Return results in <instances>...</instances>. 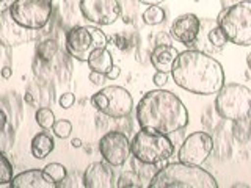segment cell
<instances>
[{"label":"cell","instance_id":"cell-8","mask_svg":"<svg viewBox=\"0 0 251 188\" xmlns=\"http://www.w3.org/2000/svg\"><path fill=\"white\" fill-rule=\"evenodd\" d=\"M91 104L98 112L113 119L129 116L133 110V99L130 93L118 85L104 86L98 93H94L91 96Z\"/></svg>","mask_w":251,"mask_h":188},{"label":"cell","instance_id":"cell-6","mask_svg":"<svg viewBox=\"0 0 251 188\" xmlns=\"http://www.w3.org/2000/svg\"><path fill=\"white\" fill-rule=\"evenodd\" d=\"M215 112L227 121L248 119L251 113V90L240 83H225L215 97Z\"/></svg>","mask_w":251,"mask_h":188},{"label":"cell","instance_id":"cell-22","mask_svg":"<svg viewBox=\"0 0 251 188\" xmlns=\"http://www.w3.org/2000/svg\"><path fill=\"white\" fill-rule=\"evenodd\" d=\"M115 187L116 188H141L143 184H141V177L138 176L137 171H126L118 177Z\"/></svg>","mask_w":251,"mask_h":188},{"label":"cell","instance_id":"cell-29","mask_svg":"<svg viewBox=\"0 0 251 188\" xmlns=\"http://www.w3.org/2000/svg\"><path fill=\"white\" fill-rule=\"evenodd\" d=\"M88 78H90V82H91L93 85L100 86V85H104L107 75H105V74H100V72H96V70H91L90 75H88Z\"/></svg>","mask_w":251,"mask_h":188},{"label":"cell","instance_id":"cell-32","mask_svg":"<svg viewBox=\"0 0 251 188\" xmlns=\"http://www.w3.org/2000/svg\"><path fill=\"white\" fill-rule=\"evenodd\" d=\"M8 127V116L3 112V108H0V132Z\"/></svg>","mask_w":251,"mask_h":188},{"label":"cell","instance_id":"cell-25","mask_svg":"<svg viewBox=\"0 0 251 188\" xmlns=\"http://www.w3.org/2000/svg\"><path fill=\"white\" fill-rule=\"evenodd\" d=\"M165 16L167 14H165L162 6L151 5L143 13V22L146 24V25H159V24H162L165 21Z\"/></svg>","mask_w":251,"mask_h":188},{"label":"cell","instance_id":"cell-27","mask_svg":"<svg viewBox=\"0 0 251 188\" xmlns=\"http://www.w3.org/2000/svg\"><path fill=\"white\" fill-rule=\"evenodd\" d=\"M52 132L55 137H58L61 140H65L71 135V132H73V124H71L68 119H60V121H55L53 127H52Z\"/></svg>","mask_w":251,"mask_h":188},{"label":"cell","instance_id":"cell-13","mask_svg":"<svg viewBox=\"0 0 251 188\" xmlns=\"http://www.w3.org/2000/svg\"><path fill=\"white\" fill-rule=\"evenodd\" d=\"M36 31L28 30L18 24L8 8L0 13V46L3 47H18L30 43L35 39Z\"/></svg>","mask_w":251,"mask_h":188},{"label":"cell","instance_id":"cell-21","mask_svg":"<svg viewBox=\"0 0 251 188\" xmlns=\"http://www.w3.org/2000/svg\"><path fill=\"white\" fill-rule=\"evenodd\" d=\"M58 53V43L55 39H44L36 46V57L47 63Z\"/></svg>","mask_w":251,"mask_h":188},{"label":"cell","instance_id":"cell-10","mask_svg":"<svg viewBox=\"0 0 251 188\" xmlns=\"http://www.w3.org/2000/svg\"><path fill=\"white\" fill-rule=\"evenodd\" d=\"M99 152L102 160L107 162L110 166H123L130 159L132 149L127 135L123 132L112 130L107 132L99 140Z\"/></svg>","mask_w":251,"mask_h":188},{"label":"cell","instance_id":"cell-17","mask_svg":"<svg viewBox=\"0 0 251 188\" xmlns=\"http://www.w3.org/2000/svg\"><path fill=\"white\" fill-rule=\"evenodd\" d=\"M10 187L11 188H57V184L50 177H47V174L43 169L33 168L14 176L10 182Z\"/></svg>","mask_w":251,"mask_h":188},{"label":"cell","instance_id":"cell-4","mask_svg":"<svg viewBox=\"0 0 251 188\" xmlns=\"http://www.w3.org/2000/svg\"><path fill=\"white\" fill-rule=\"evenodd\" d=\"M130 149L135 159L149 164L167 162L175 154V144L168 135L148 129H140V132L133 135Z\"/></svg>","mask_w":251,"mask_h":188},{"label":"cell","instance_id":"cell-34","mask_svg":"<svg viewBox=\"0 0 251 188\" xmlns=\"http://www.w3.org/2000/svg\"><path fill=\"white\" fill-rule=\"evenodd\" d=\"M140 3H143V5H160V3H163L165 0H138Z\"/></svg>","mask_w":251,"mask_h":188},{"label":"cell","instance_id":"cell-1","mask_svg":"<svg viewBox=\"0 0 251 188\" xmlns=\"http://www.w3.org/2000/svg\"><path fill=\"white\" fill-rule=\"evenodd\" d=\"M170 74L179 88L200 96L217 94L225 85V72L220 61L210 53L196 49L179 52Z\"/></svg>","mask_w":251,"mask_h":188},{"label":"cell","instance_id":"cell-28","mask_svg":"<svg viewBox=\"0 0 251 188\" xmlns=\"http://www.w3.org/2000/svg\"><path fill=\"white\" fill-rule=\"evenodd\" d=\"M74 102H75V94H73V93H65V94H61L60 99H58L60 107H61V108H65V110H68V108L73 107V105H74Z\"/></svg>","mask_w":251,"mask_h":188},{"label":"cell","instance_id":"cell-31","mask_svg":"<svg viewBox=\"0 0 251 188\" xmlns=\"http://www.w3.org/2000/svg\"><path fill=\"white\" fill-rule=\"evenodd\" d=\"M105 75H107L108 80H116V78L121 75V69L118 68V66H115V65H113L112 68L108 69V72H107Z\"/></svg>","mask_w":251,"mask_h":188},{"label":"cell","instance_id":"cell-36","mask_svg":"<svg viewBox=\"0 0 251 188\" xmlns=\"http://www.w3.org/2000/svg\"><path fill=\"white\" fill-rule=\"evenodd\" d=\"M71 146H73V147H82V140L80 138H73V140H71Z\"/></svg>","mask_w":251,"mask_h":188},{"label":"cell","instance_id":"cell-3","mask_svg":"<svg viewBox=\"0 0 251 188\" xmlns=\"http://www.w3.org/2000/svg\"><path fill=\"white\" fill-rule=\"evenodd\" d=\"M148 188H218V182L198 164L175 162L157 169Z\"/></svg>","mask_w":251,"mask_h":188},{"label":"cell","instance_id":"cell-15","mask_svg":"<svg viewBox=\"0 0 251 188\" xmlns=\"http://www.w3.org/2000/svg\"><path fill=\"white\" fill-rule=\"evenodd\" d=\"M229 43L227 41V36L225 35V31L222 30V27L218 25L217 19H204L201 21V27H200V33L198 38H196L195 44H198L202 47L206 44V53H214L222 50L223 47Z\"/></svg>","mask_w":251,"mask_h":188},{"label":"cell","instance_id":"cell-19","mask_svg":"<svg viewBox=\"0 0 251 188\" xmlns=\"http://www.w3.org/2000/svg\"><path fill=\"white\" fill-rule=\"evenodd\" d=\"M55 147V140L50 135L49 130H44L43 132H38L36 135L31 138V155L35 157L38 160H44L47 155H49Z\"/></svg>","mask_w":251,"mask_h":188},{"label":"cell","instance_id":"cell-39","mask_svg":"<svg viewBox=\"0 0 251 188\" xmlns=\"http://www.w3.org/2000/svg\"><path fill=\"white\" fill-rule=\"evenodd\" d=\"M2 2H5V0H0V3H2Z\"/></svg>","mask_w":251,"mask_h":188},{"label":"cell","instance_id":"cell-33","mask_svg":"<svg viewBox=\"0 0 251 188\" xmlns=\"http://www.w3.org/2000/svg\"><path fill=\"white\" fill-rule=\"evenodd\" d=\"M0 75H2V78H5V80H8V78L13 75V69L10 66H3L0 69Z\"/></svg>","mask_w":251,"mask_h":188},{"label":"cell","instance_id":"cell-30","mask_svg":"<svg viewBox=\"0 0 251 188\" xmlns=\"http://www.w3.org/2000/svg\"><path fill=\"white\" fill-rule=\"evenodd\" d=\"M152 82L159 86V88H163L165 85L168 82V74L167 72H155L152 77Z\"/></svg>","mask_w":251,"mask_h":188},{"label":"cell","instance_id":"cell-18","mask_svg":"<svg viewBox=\"0 0 251 188\" xmlns=\"http://www.w3.org/2000/svg\"><path fill=\"white\" fill-rule=\"evenodd\" d=\"M179 55V50L171 44H155L154 50L151 52V65L157 72L170 74L175 60Z\"/></svg>","mask_w":251,"mask_h":188},{"label":"cell","instance_id":"cell-12","mask_svg":"<svg viewBox=\"0 0 251 188\" xmlns=\"http://www.w3.org/2000/svg\"><path fill=\"white\" fill-rule=\"evenodd\" d=\"M212 147H214V140H212L209 133L193 132L184 140L182 146L179 149V152H177L179 162L201 166L210 155Z\"/></svg>","mask_w":251,"mask_h":188},{"label":"cell","instance_id":"cell-35","mask_svg":"<svg viewBox=\"0 0 251 188\" xmlns=\"http://www.w3.org/2000/svg\"><path fill=\"white\" fill-rule=\"evenodd\" d=\"M162 41H165V44H170L168 38L165 36L163 33H159V36H157V39H155V44H162Z\"/></svg>","mask_w":251,"mask_h":188},{"label":"cell","instance_id":"cell-2","mask_svg":"<svg viewBox=\"0 0 251 188\" xmlns=\"http://www.w3.org/2000/svg\"><path fill=\"white\" fill-rule=\"evenodd\" d=\"M140 129L171 135L188 125V112L175 93L163 88L152 90L140 99L135 110Z\"/></svg>","mask_w":251,"mask_h":188},{"label":"cell","instance_id":"cell-11","mask_svg":"<svg viewBox=\"0 0 251 188\" xmlns=\"http://www.w3.org/2000/svg\"><path fill=\"white\" fill-rule=\"evenodd\" d=\"M78 8L85 21L99 27L112 25L121 14V5L118 0H80Z\"/></svg>","mask_w":251,"mask_h":188},{"label":"cell","instance_id":"cell-14","mask_svg":"<svg viewBox=\"0 0 251 188\" xmlns=\"http://www.w3.org/2000/svg\"><path fill=\"white\" fill-rule=\"evenodd\" d=\"M200 27H201V19L196 14H192V13L180 14L173 21L170 35L173 39H176L177 43L188 47L195 44L200 33Z\"/></svg>","mask_w":251,"mask_h":188},{"label":"cell","instance_id":"cell-37","mask_svg":"<svg viewBox=\"0 0 251 188\" xmlns=\"http://www.w3.org/2000/svg\"><path fill=\"white\" fill-rule=\"evenodd\" d=\"M247 65H248V68H250V70H251V53L247 55Z\"/></svg>","mask_w":251,"mask_h":188},{"label":"cell","instance_id":"cell-9","mask_svg":"<svg viewBox=\"0 0 251 188\" xmlns=\"http://www.w3.org/2000/svg\"><path fill=\"white\" fill-rule=\"evenodd\" d=\"M53 0H14L8 10L22 27L39 31L49 24Z\"/></svg>","mask_w":251,"mask_h":188},{"label":"cell","instance_id":"cell-38","mask_svg":"<svg viewBox=\"0 0 251 188\" xmlns=\"http://www.w3.org/2000/svg\"><path fill=\"white\" fill-rule=\"evenodd\" d=\"M237 187H248V185H245V184H235L234 185V188H237Z\"/></svg>","mask_w":251,"mask_h":188},{"label":"cell","instance_id":"cell-24","mask_svg":"<svg viewBox=\"0 0 251 188\" xmlns=\"http://www.w3.org/2000/svg\"><path fill=\"white\" fill-rule=\"evenodd\" d=\"M14 177V169L11 162L8 160V157L3 154V151H0V187L8 185Z\"/></svg>","mask_w":251,"mask_h":188},{"label":"cell","instance_id":"cell-16","mask_svg":"<svg viewBox=\"0 0 251 188\" xmlns=\"http://www.w3.org/2000/svg\"><path fill=\"white\" fill-rule=\"evenodd\" d=\"M113 166L107 162H93L88 164L83 172V187L85 188H113L115 187V174Z\"/></svg>","mask_w":251,"mask_h":188},{"label":"cell","instance_id":"cell-23","mask_svg":"<svg viewBox=\"0 0 251 188\" xmlns=\"http://www.w3.org/2000/svg\"><path fill=\"white\" fill-rule=\"evenodd\" d=\"M35 121H36V124L41 129H44V130H52L53 124H55V121H57V119H55V115H53V112H52L50 108L41 107V108L36 110Z\"/></svg>","mask_w":251,"mask_h":188},{"label":"cell","instance_id":"cell-7","mask_svg":"<svg viewBox=\"0 0 251 188\" xmlns=\"http://www.w3.org/2000/svg\"><path fill=\"white\" fill-rule=\"evenodd\" d=\"M108 44L105 33L98 27L75 25L66 33V50L78 61H88L90 55L96 49H104Z\"/></svg>","mask_w":251,"mask_h":188},{"label":"cell","instance_id":"cell-26","mask_svg":"<svg viewBox=\"0 0 251 188\" xmlns=\"http://www.w3.org/2000/svg\"><path fill=\"white\" fill-rule=\"evenodd\" d=\"M43 171L47 174V177H50L53 180L55 184H58V182H61V180H65L68 177L66 166H65V164H61V163H57V162L46 164V166L43 168Z\"/></svg>","mask_w":251,"mask_h":188},{"label":"cell","instance_id":"cell-20","mask_svg":"<svg viewBox=\"0 0 251 188\" xmlns=\"http://www.w3.org/2000/svg\"><path fill=\"white\" fill-rule=\"evenodd\" d=\"M86 63H88V68L91 70H96V72H100V74H107L108 69L113 66V57H112V53L108 52L107 47H104V49L93 50Z\"/></svg>","mask_w":251,"mask_h":188},{"label":"cell","instance_id":"cell-5","mask_svg":"<svg viewBox=\"0 0 251 188\" xmlns=\"http://www.w3.org/2000/svg\"><path fill=\"white\" fill-rule=\"evenodd\" d=\"M218 25L222 27L227 41L248 47L251 46V2L243 0L225 8L217 18Z\"/></svg>","mask_w":251,"mask_h":188}]
</instances>
